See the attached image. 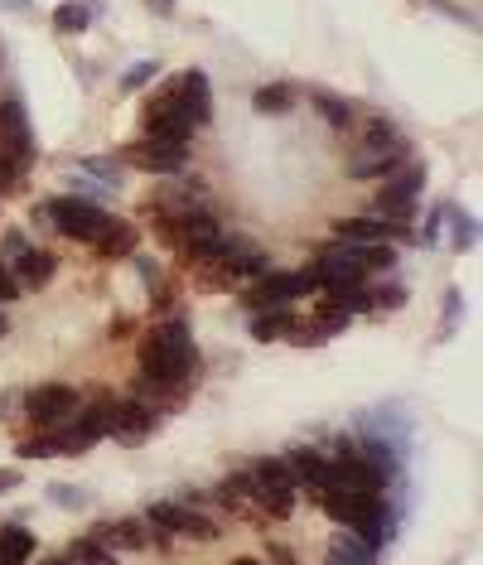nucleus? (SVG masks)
I'll return each instance as SVG.
<instances>
[{"instance_id": "f257e3e1", "label": "nucleus", "mask_w": 483, "mask_h": 565, "mask_svg": "<svg viewBox=\"0 0 483 565\" xmlns=\"http://www.w3.org/2000/svg\"><path fill=\"white\" fill-rule=\"evenodd\" d=\"M189 368H194V334L184 320H165L141 338V372L165 387H184Z\"/></svg>"}, {"instance_id": "f03ea898", "label": "nucleus", "mask_w": 483, "mask_h": 565, "mask_svg": "<svg viewBox=\"0 0 483 565\" xmlns=\"http://www.w3.org/2000/svg\"><path fill=\"white\" fill-rule=\"evenodd\" d=\"M246 483H252V503L271 517H290L295 513V479H290L286 459H256L246 469Z\"/></svg>"}, {"instance_id": "7ed1b4c3", "label": "nucleus", "mask_w": 483, "mask_h": 565, "mask_svg": "<svg viewBox=\"0 0 483 565\" xmlns=\"http://www.w3.org/2000/svg\"><path fill=\"white\" fill-rule=\"evenodd\" d=\"M407 155H411V145L397 135V127H391V121H377L373 135H367V145L353 155V160H348V175H353V179L391 175V169L407 160Z\"/></svg>"}, {"instance_id": "20e7f679", "label": "nucleus", "mask_w": 483, "mask_h": 565, "mask_svg": "<svg viewBox=\"0 0 483 565\" xmlns=\"http://www.w3.org/2000/svg\"><path fill=\"white\" fill-rule=\"evenodd\" d=\"M310 290H319V271H314V266H300V271H262V280L246 290V304H252V310H271V304H290V300L310 296Z\"/></svg>"}, {"instance_id": "39448f33", "label": "nucleus", "mask_w": 483, "mask_h": 565, "mask_svg": "<svg viewBox=\"0 0 483 565\" xmlns=\"http://www.w3.org/2000/svg\"><path fill=\"white\" fill-rule=\"evenodd\" d=\"M44 213H49V228L63 232V237H73V242H97V232L107 228V213L97 208V203L73 199V194L44 203Z\"/></svg>"}, {"instance_id": "423d86ee", "label": "nucleus", "mask_w": 483, "mask_h": 565, "mask_svg": "<svg viewBox=\"0 0 483 565\" xmlns=\"http://www.w3.org/2000/svg\"><path fill=\"white\" fill-rule=\"evenodd\" d=\"M421 189H425V165H401L397 175H387L382 179V194H377V213L387 223H407L411 213H415V199H421Z\"/></svg>"}, {"instance_id": "0eeeda50", "label": "nucleus", "mask_w": 483, "mask_h": 565, "mask_svg": "<svg viewBox=\"0 0 483 565\" xmlns=\"http://www.w3.org/2000/svg\"><path fill=\"white\" fill-rule=\"evenodd\" d=\"M25 411H29V421L35 425H44V431H59L63 421H73L77 416V387H69V382H44V387H29Z\"/></svg>"}, {"instance_id": "6e6552de", "label": "nucleus", "mask_w": 483, "mask_h": 565, "mask_svg": "<svg viewBox=\"0 0 483 565\" xmlns=\"http://www.w3.org/2000/svg\"><path fill=\"white\" fill-rule=\"evenodd\" d=\"M145 522L160 527L170 537H194V541H218V522H208L198 507L189 503H150L145 507Z\"/></svg>"}, {"instance_id": "1a4fd4ad", "label": "nucleus", "mask_w": 483, "mask_h": 565, "mask_svg": "<svg viewBox=\"0 0 483 565\" xmlns=\"http://www.w3.org/2000/svg\"><path fill=\"white\" fill-rule=\"evenodd\" d=\"M155 425H160V416L150 411L141 397H126V401H111L107 411V435L117 440V445H145V440L155 435Z\"/></svg>"}, {"instance_id": "9d476101", "label": "nucleus", "mask_w": 483, "mask_h": 565, "mask_svg": "<svg viewBox=\"0 0 483 565\" xmlns=\"http://www.w3.org/2000/svg\"><path fill=\"white\" fill-rule=\"evenodd\" d=\"M107 411H111V401H97V406H87V411H77V421H63L59 431H53L59 455H83L97 440H107Z\"/></svg>"}, {"instance_id": "9b49d317", "label": "nucleus", "mask_w": 483, "mask_h": 565, "mask_svg": "<svg viewBox=\"0 0 483 565\" xmlns=\"http://www.w3.org/2000/svg\"><path fill=\"white\" fill-rule=\"evenodd\" d=\"M126 165H136L145 169V175H179L189 160V145H179V141H155V135H145V141L136 145H126Z\"/></svg>"}, {"instance_id": "f8f14e48", "label": "nucleus", "mask_w": 483, "mask_h": 565, "mask_svg": "<svg viewBox=\"0 0 483 565\" xmlns=\"http://www.w3.org/2000/svg\"><path fill=\"white\" fill-rule=\"evenodd\" d=\"M170 93H174V101H179V111H184V117L194 121V131L213 121V93H208V77L198 73V68L179 73L174 83H170Z\"/></svg>"}, {"instance_id": "ddd939ff", "label": "nucleus", "mask_w": 483, "mask_h": 565, "mask_svg": "<svg viewBox=\"0 0 483 565\" xmlns=\"http://www.w3.org/2000/svg\"><path fill=\"white\" fill-rule=\"evenodd\" d=\"M314 271H319V290H358L363 286V262H358V252L353 247H339V252H329V256H319L314 262Z\"/></svg>"}, {"instance_id": "4468645a", "label": "nucleus", "mask_w": 483, "mask_h": 565, "mask_svg": "<svg viewBox=\"0 0 483 565\" xmlns=\"http://www.w3.org/2000/svg\"><path fill=\"white\" fill-rule=\"evenodd\" d=\"M0 160L25 165L29 160V121L20 101H0Z\"/></svg>"}, {"instance_id": "2eb2a0df", "label": "nucleus", "mask_w": 483, "mask_h": 565, "mask_svg": "<svg viewBox=\"0 0 483 565\" xmlns=\"http://www.w3.org/2000/svg\"><path fill=\"white\" fill-rule=\"evenodd\" d=\"M334 232H339V242H348V247L391 242V237L411 242V232H407V228H397V223H387V218H343V223H334Z\"/></svg>"}, {"instance_id": "dca6fc26", "label": "nucleus", "mask_w": 483, "mask_h": 565, "mask_svg": "<svg viewBox=\"0 0 483 565\" xmlns=\"http://www.w3.org/2000/svg\"><path fill=\"white\" fill-rule=\"evenodd\" d=\"M329 479H334V489H348V493H377L382 489L377 473L367 469V459L353 455V449H343L339 459H329Z\"/></svg>"}, {"instance_id": "f3484780", "label": "nucleus", "mask_w": 483, "mask_h": 565, "mask_svg": "<svg viewBox=\"0 0 483 565\" xmlns=\"http://www.w3.org/2000/svg\"><path fill=\"white\" fill-rule=\"evenodd\" d=\"M286 469H290V479H295V489H300V483H305V489H314V493H329V489H334L329 459H324L319 449H290V455H286Z\"/></svg>"}, {"instance_id": "a211bd4d", "label": "nucleus", "mask_w": 483, "mask_h": 565, "mask_svg": "<svg viewBox=\"0 0 483 565\" xmlns=\"http://www.w3.org/2000/svg\"><path fill=\"white\" fill-rule=\"evenodd\" d=\"M53 271H59V262H53V252H20L15 256V266H10V276L20 280V290H39V286H49L53 280Z\"/></svg>"}, {"instance_id": "6ab92c4d", "label": "nucleus", "mask_w": 483, "mask_h": 565, "mask_svg": "<svg viewBox=\"0 0 483 565\" xmlns=\"http://www.w3.org/2000/svg\"><path fill=\"white\" fill-rule=\"evenodd\" d=\"M35 551H39V541H35L29 527H20V522L0 527V565H29Z\"/></svg>"}, {"instance_id": "aec40b11", "label": "nucleus", "mask_w": 483, "mask_h": 565, "mask_svg": "<svg viewBox=\"0 0 483 565\" xmlns=\"http://www.w3.org/2000/svg\"><path fill=\"white\" fill-rule=\"evenodd\" d=\"M290 329H295V310H280V304H271V310H256L252 314V338H256V344L286 338Z\"/></svg>"}, {"instance_id": "412c9836", "label": "nucleus", "mask_w": 483, "mask_h": 565, "mask_svg": "<svg viewBox=\"0 0 483 565\" xmlns=\"http://www.w3.org/2000/svg\"><path fill=\"white\" fill-rule=\"evenodd\" d=\"M136 228H131V223H121V218H107V228L102 232H97V252H102V256H131V252H136Z\"/></svg>"}, {"instance_id": "4be33fe9", "label": "nucleus", "mask_w": 483, "mask_h": 565, "mask_svg": "<svg viewBox=\"0 0 483 565\" xmlns=\"http://www.w3.org/2000/svg\"><path fill=\"white\" fill-rule=\"evenodd\" d=\"M329 561H339V565H377V551L363 546V537L343 527V532L329 541Z\"/></svg>"}, {"instance_id": "5701e85b", "label": "nucleus", "mask_w": 483, "mask_h": 565, "mask_svg": "<svg viewBox=\"0 0 483 565\" xmlns=\"http://www.w3.org/2000/svg\"><path fill=\"white\" fill-rule=\"evenodd\" d=\"M314 107H319V117L329 121L334 131H348L353 127V101H343V97H334V93H314Z\"/></svg>"}, {"instance_id": "b1692460", "label": "nucleus", "mask_w": 483, "mask_h": 565, "mask_svg": "<svg viewBox=\"0 0 483 565\" xmlns=\"http://www.w3.org/2000/svg\"><path fill=\"white\" fill-rule=\"evenodd\" d=\"M252 107L262 111V117H286V111L295 107V87H262V93L252 97Z\"/></svg>"}, {"instance_id": "393cba45", "label": "nucleus", "mask_w": 483, "mask_h": 565, "mask_svg": "<svg viewBox=\"0 0 483 565\" xmlns=\"http://www.w3.org/2000/svg\"><path fill=\"white\" fill-rule=\"evenodd\" d=\"M87 20H93V10L77 5V0H69V5L53 10V29H59V34H83Z\"/></svg>"}, {"instance_id": "a878e982", "label": "nucleus", "mask_w": 483, "mask_h": 565, "mask_svg": "<svg viewBox=\"0 0 483 565\" xmlns=\"http://www.w3.org/2000/svg\"><path fill=\"white\" fill-rule=\"evenodd\" d=\"M69 556H73L77 565H117V551H107L102 541H93V537L73 541V546H69Z\"/></svg>"}, {"instance_id": "bb28decb", "label": "nucleus", "mask_w": 483, "mask_h": 565, "mask_svg": "<svg viewBox=\"0 0 483 565\" xmlns=\"http://www.w3.org/2000/svg\"><path fill=\"white\" fill-rule=\"evenodd\" d=\"M44 498H49L53 507H69V513H77V507L93 503V493H87V489H73V483H49V489H44Z\"/></svg>"}, {"instance_id": "cd10ccee", "label": "nucleus", "mask_w": 483, "mask_h": 565, "mask_svg": "<svg viewBox=\"0 0 483 565\" xmlns=\"http://www.w3.org/2000/svg\"><path fill=\"white\" fill-rule=\"evenodd\" d=\"M474 242H479V223L469 218V213H455V247L459 252H469Z\"/></svg>"}, {"instance_id": "c85d7f7f", "label": "nucleus", "mask_w": 483, "mask_h": 565, "mask_svg": "<svg viewBox=\"0 0 483 565\" xmlns=\"http://www.w3.org/2000/svg\"><path fill=\"white\" fill-rule=\"evenodd\" d=\"M44 455H59L53 435H39V440H25V445H20V459H44Z\"/></svg>"}, {"instance_id": "c756f323", "label": "nucleus", "mask_w": 483, "mask_h": 565, "mask_svg": "<svg viewBox=\"0 0 483 565\" xmlns=\"http://www.w3.org/2000/svg\"><path fill=\"white\" fill-rule=\"evenodd\" d=\"M401 300H407V290H401V286H391V290H373V296H367V304H373V310H397Z\"/></svg>"}, {"instance_id": "7c9ffc66", "label": "nucleus", "mask_w": 483, "mask_h": 565, "mask_svg": "<svg viewBox=\"0 0 483 565\" xmlns=\"http://www.w3.org/2000/svg\"><path fill=\"white\" fill-rule=\"evenodd\" d=\"M150 77H155V63H136V68L126 73V83H121V87H126V93H136V87H145Z\"/></svg>"}, {"instance_id": "2f4dec72", "label": "nucleus", "mask_w": 483, "mask_h": 565, "mask_svg": "<svg viewBox=\"0 0 483 565\" xmlns=\"http://www.w3.org/2000/svg\"><path fill=\"white\" fill-rule=\"evenodd\" d=\"M136 271H141V280H145V286H150V290H165V280H160V266H155L150 256H136Z\"/></svg>"}, {"instance_id": "473e14b6", "label": "nucleus", "mask_w": 483, "mask_h": 565, "mask_svg": "<svg viewBox=\"0 0 483 565\" xmlns=\"http://www.w3.org/2000/svg\"><path fill=\"white\" fill-rule=\"evenodd\" d=\"M15 296H20V280L10 276V266H5V262H0V304H10Z\"/></svg>"}, {"instance_id": "72a5a7b5", "label": "nucleus", "mask_w": 483, "mask_h": 565, "mask_svg": "<svg viewBox=\"0 0 483 565\" xmlns=\"http://www.w3.org/2000/svg\"><path fill=\"white\" fill-rule=\"evenodd\" d=\"M15 175H20V169H15V165H10V160H0V194H5V189H10V184H15Z\"/></svg>"}, {"instance_id": "f704fd0d", "label": "nucleus", "mask_w": 483, "mask_h": 565, "mask_svg": "<svg viewBox=\"0 0 483 565\" xmlns=\"http://www.w3.org/2000/svg\"><path fill=\"white\" fill-rule=\"evenodd\" d=\"M20 489V469H0V493Z\"/></svg>"}, {"instance_id": "c9c22d12", "label": "nucleus", "mask_w": 483, "mask_h": 565, "mask_svg": "<svg viewBox=\"0 0 483 565\" xmlns=\"http://www.w3.org/2000/svg\"><path fill=\"white\" fill-rule=\"evenodd\" d=\"M20 252H25V237H20V232H5V256H20Z\"/></svg>"}, {"instance_id": "e433bc0d", "label": "nucleus", "mask_w": 483, "mask_h": 565, "mask_svg": "<svg viewBox=\"0 0 483 565\" xmlns=\"http://www.w3.org/2000/svg\"><path fill=\"white\" fill-rule=\"evenodd\" d=\"M155 10H160V15H174V0H150Z\"/></svg>"}, {"instance_id": "4c0bfd02", "label": "nucleus", "mask_w": 483, "mask_h": 565, "mask_svg": "<svg viewBox=\"0 0 483 565\" xmlns=\"http://www.w3.org/2000/svg\"><path fill=\"white\" fill-rule=\"evenodd\" d=\"M44 565H77L73 556H53V561H44Z\"/></svg>"}, {"instance_id": "58836bf2", "label": "nucleus", "mask_w": 483, "mask_h": 565, "mask_svg": "<svg viewBox=\"0 0 483 565\" xmlns=\"http://www.w3.org/2000/svg\"><path fill=\"white\" fill-rule=\"evenodd\" d=\"M271 556H276V565H295V561H290V556H280V551H271Z\"/></svg>"}, {"instance_id": "ea45409f", "label": "nucleus", "mask_w": 483, "mask_h": 565, "mask_svg": "<svg viewBox=\"0 0 483 565\" xmlns=\"http://www.w3.org/2000/svg\"><path fill=\"white\" fill-rule=\"evenodd\" d=\"M10 329V320H5V314H0V334H5Z\"/></svg>"}, {"instance_id": "a19ab883", "label": "nucleus", "mask_w": 483, "mask_h": 565, "mask_svg": "<svg viewBox=\"0 0 483 565\" xmlns=\"http://www.w3.org/2000/svg\"><path fill=\"white\" fill-rule=\"evenodd\" d=\"M232 565H266V561H232Z\"/></svg>"}, {"instance_id": "79ce46f5", "label": "nucleus", "mask_w": 483, "mask_h": 565, "mask_svg": "<svg viewBox=\"0 0 483 565\" xmlns=\"http://www.w3.org/2000/svg\"><path fill=\"white\" fill-rule=\"evenodd\" d=\"M329 565H339V561H329Z\"/></svg>"}]
</instances>
